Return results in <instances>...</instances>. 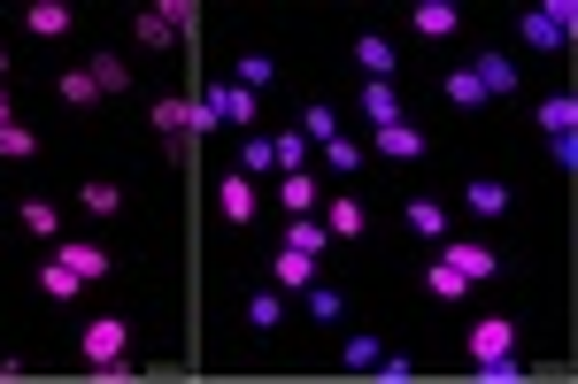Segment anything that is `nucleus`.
I'll return each mask as SVG.
<instances>
[{
    "instance_id": "obj_9",
    "label": "nucleus",
    "mask_w": 578,
    "mask_h": 384,
    "mask_svg": "<svg viewBox=\"0 0 578 384\" xmlns=\"http://www.w3.org/2000/svg\"><path fill=\"white\" fill-rule=\"evenodd\" d=\"M370 146H378L386 162H417V154H425V131L401 116V124H378V131H370Z\"/></svg>"
},
{
    "instance_id": "obj_28",
    "label": "nucleus",
    "mask_w": 578,
    "mask_h": 384,
    "mask_svg": "<svg viewBox=\"0 0 578 384\" xmlns=\"http://www.w3.org/2000/svg\"><path fill=\"white\" fill-rule=\"evenodd\" d=\"M440 92H448V108H478V101H486V85H478L470 69H448V77H440Z\"/></svg>"
},
{
    "instance_id": "obj_8",
    "label": "nucleus",
    "mask_w": 578,
    "mask_h": 384,
    "mask_svg": "<svg viewBox=\"0 0 578 384\" xmlns=\"http://www.w3.org/2000/svg\"><path fill=\"white\" fill-rule=\"evenodd\" d=\"M70 24H77L70 0H32V9H24V31L32 39H70Z\"/></svg>"
},
{
    "instance_id": "obj_27",
    "label": "nucleus",
    "mask_w": 578,
    "mask_h": 384,
    "mask_svg": "<svg viewBox=\"0 0 578 384\" xmlns=\"http://www.w3.org/2000/svg\"><path fill=\"white\" fill-rule=\"evenodd\" d=\"M86 77L101 85V101H109V92H124V85H131V69H124V54H93V62H86Z\"/></svg>"
},
{
    "instance_id": "obj_1",
    "label": "nucleus",
    "mask_w": 578,
    "mask_h": 384,
    "mask_svg": "<svg viewBox=\"0 0 578 384\" xmlns=\"http://www.w3.org/2000/svg\"><path fill=\"white\" fill-rule=\"evenodd\" d=\"M77 361L93 376H131V323L124 316H93L86 338H77Z\"/></svg>"
},
{
    "instance_id": "obj_11",
    "label": "nucleus",
    "mask_w": 578,
    "mask_h": 384,
    "mask_svg": "<svg viewBox=\"0 0 578 384\" xmlns=\"http://www.w3.org/2000/svg\"><path fill=\"white\" fill-rule=\"evenodd\" d=\"M271 284H278V293H309V284H316V254L278 246V254H271Z\"/></svg>"
},
{
    "instance_id": "obj_43",
    "label": "nucleus",
    "mask_w": 578,
    "mask_h": 384,
    "mask_svg": "<svg viewBox=\"0 0 578 384\" xmlns=\"http://www.w3.org/2000/svg\"><path fill=\"white\" fill-rule=\"evenodd\" d=\"M0 85H9V47H0Z\"/></svg>"
},
{
    "instance_id": "obj_12",
    "label": "nucleus",
    "mask_w": 578,
    "mask_h": 384,
    "mask_svg": "<svg viewBox=\"0 0 578 384\" xmlns=\"http://www.w3.org/2000/svg\"><path fill=\"white\" fill-rule=\"evenodd\" d=\"M455 24H463L455 0H417V9H409V31H417V39H448Z\"/></svg>"
},
{
    "instance_id": "obj_20",
    "label": "nucleus",
    "mask_w": 578,
    "mask_h": 384,
    "mask_svg": "<svg viewBox=\"0 0 578 384\" xmlns=\"http://www.w3.org/2000/svg\"><path fill=\"white\" fill-rule=\"evenodd\" d=\"M278 246H293V254H316V261H324V254H332V231H324V223H316V216H293V223H286V239H278Z\"/></svg>"
},
{
    "instance_id": "obj_7",
    "label": "nucleus",
    "mask_w": 578,
    "mask_h": 384,
    "mask_svg": "<svg viewBox=\"0 0 578 384\" xmlns=\"http://www.w3.org/2000/svg\"><path fill=\"white\" fill-rule=\"evenodd\" d=\"M316 223L332 239H363V201H348V192H324L316 201Z\"/></svg>"
},
{
    "instance_id": "obj_42",
    "label": "nucleus",
    "mask_w": 578,
    "mask_h": 384,
    "mask_svg": "<svg viewBox=\"0 0 578 384\" xmlns=\"http://www.w3.org/2000/svg\"><path fill=\"white\" fill-rule=\"evenodd\" d=\"M0 124H16V101H9V85H0Z\"/></svg>"
},
{
    "instance_id": "obj_14",
    "label": "nucleus",
    "mask_w": 578,
    "mask_h": 384,
    "mask_svg": "<svg viewBox=\"0 0 578 384\" xmlns=\"http://www.w3.org/2000/svg\"><path fill=\"white\" fill-rule=\"evenodd\" d=\"M77 208H86V216H124V184L116 177H86V184H77Z\"/></svg>"
},
{
    "instance_id": "obj_3",
    "label": "nucleus",
    "mask_w": 578,
    "mask_h": 384,
    "mask_svg": "<svg viewBox=\"0 0 578 384\" xmlns=\"http://www.w3.org/2000/svg\"><path fill=\"white\" fill-rule=\"evenodd\" d=\"M440 261H448L455 277H470V284H493V277H502V254L478 246V239H440Z\"/></svg>"
},
{
    "instance_id": "obj_29",
    "label": "nucleus",
    "mask_w": 578,
    "mask_h": 384,
    "mask_svg": "<svg viewBox=\"0 0 578 384\" xmlns=\"http://www.w3.org/2000/svg\"><path fill=\"white\" fill-rule=\"evenodd\" d=\"M309 323H348V300L332 284H309Z\"/></svg>"
},
{
    "instance_id": "obj_33",
    "label": "nucleus",
    "mask_w": 578,
    "mask_h": 384,
    "mask_svg": "<svg viewBox=\"0 0 578 384\" xmlns=\"http://www.w3.org/2000/svg\"><path fill=\"white\" fill-rule=\"evenodd\" d=\"M324 169H332V177H355V169H363V146H355V139H324Z\"/></svg>"
},
{
    "instance_id": "obj_4",
    "label": "nucleus",
    "mask_w": 578,
    "mask_h": 384,
    "mask_svg": "<svg viewBox=\"0 0 578 384\" xmlns=\"http://www.w3.org/2000/svg\"><path fill=\"white\" fill-rule=\"evenodd\" d=\"M216 208H224V223H255L263 216V192H255V177H216Z\"/></svg>"
},
{
    "instance_id": "obj_40",
    "label": "nucleus",
    "mask_w": 578,
    "mask_h": 384,
    "mask_svg": "<svg viewBox=\"0 0 578 384\" xmlns=\"http://www.w3.org/2000/svg\"><path fill=\"white\" fill-rule=\"evenodd\" d=\"M271 169V139H247V154H239V177H263Z\"/></svg>"
},
{
    "instance_id": "obj_31",
    "label": "nucleus",
    "mask_w": 578,
    "mask_h": 384,
    "mask_svg": "<svg viewBox=\"0 0 578 384\" xmlns=\"http://www.w3.org/2000/svg\"><path fill=\"white\" fill-rule=\"evenodd\" d=\"M231 69H239V77H231V85H247V92H263V85H271V77H278V62H271V54H239V62H231Z\"/></svg>"
},
{
    "instance_id": "obj_10",
    "label": "nucleus",
    "mask_w": 578,
    "mask_h": 384,
    "mask_svg": "<svg viewBox=\"0 0 578 384\" xmlns=\"http://www.w3.org/2000/svg\"><path fill=\"white\" fill-rule=\"evenodd\" d=\"M54 261H70V269H77V277H86V284H101V277L116 269L101 239H62V254H54Z\"/></svg>"
},
{
    "instance_id": "obj_30",
    "label": "nucleus",
    "mask_w": 578,
    "mask_h": 384,
    "mask_svg": "<svg viewBox=\"0 0 578 384\" xmlns=\"http://www.w3.org/2000/svg\"><path fill=\"white\" fill-rule=\"evenodd\" d=\"M301 162H309V139H301V131H278V139H271V169L286 177V169H301Z\"/></svg>"
},
{
    "instance_id": "obj_38",
    "label": "nucleus",
    "mask_w": 578,
    "mask_h": 384,
    "mask_svg": "<svg viewBox=\"0 0 578 384\" xmlns=\"http://www.w3.org/2000/svg\"><path fill=\"white\" fill-rule=\"evenodd\" d=\"M378 354H386V346H378V338H370V331H355V338H348V346H340V369H370V361H378Z\"/></svg>"
},
{
    "instance_id": "obj_39",
    "label": "nucleus",
    "mask_w": 578,
    "mask_h": 384,
    "mask_svg": "<svg viewBox=\"0 0 578 384\" xmlns=\"http://www.w3.org/2000/svg\"><path fill=\"white\" fill-rule=\"evenodd\" d=\"M370 376H378V384H409V376H417V361H409V354H378Z\"/></svg>"
},
{
    "instance_id": "obj_6",
    "label": "nucleus",
    "mask_w": 578,
    "mask_h": 384,
    "mask_svg": "<svg viewBox=\"0 0 578 384\" xmlns=\"http://www.w3.org/2000/svg\"><path fill=\"white\" fill-rule=\"evenodd\" d=\"M201 101H209L231 131H255V92H247V85H231V77H224V85H209V92H201Z\"/></svg>"
},
{
    "instance_id": "obj_37",
    "label": "nucleus",
    "mask_w": 578,
    "mask_h": 384,
    "mask_svg": "<svg viewBox=\"0 0 578 384\" xmlns=\"http://www.w3.org/2000/svg\"><path fill=\"white\" fill-rule=\"evenodd\" d=\"M578 124V101H570V92H548V101H540V131H570Z\"/></svg>"
},
{
    "instance_id": "obj_15",
    "label": "nucleus",
    "mask_w": 578,
    "mask_h": 384,
    "mask_svg": "<svg viewBox=\"0 0 578 384\" xmlns=\"http://www.w3.org/2000/svg\"><path fill=\"white\" fill-rule=\"evenodd\" d=\"M278 201H286V216H316V201H324V184H316L309 169H286V177H278Z\"/></svg>"
},
{
    "instance_id": "obj_13",
    "label": "nucleus",
    "mask_w": 578,
    "mask_h": 384,
    "mask_svg": "<svg viewBox=\"0 0 578 384\" xmlns=\"http://www.w3.org/2000/svg\"><path fill=\"white\" fill-rule=\"evenodd\" d=\"M470 77L486 85V101H493V92H517V85H525V69H517L510 54H493V47H486V54L470 62Z\"/></svg>"
},
{
    "instance_id": "obj_34",
    "label": "nucleus",
    "mask_w": 578,
    "mask_h": 384,
    "mask_svg": "<svg viewBox=\"0 0 578 384\" xmlns=\"http://www.w3.org/2000/svg\"><path fill=\"white\" fill-rule=\"evenodd\" d=\"M247 323H255V331H278V323H286V300H278V293H247Z\"/></svg>"
},
{
    "instance_id": "obj_5",
    "label": "nucleus",
    "mask_w": 578,
    "mask_h": 384,
    "mask_svg": "<svg viewBox=\"0 0 578 384\" xmlns=\"http://www.w3.org/2000/svg\"><path fill=\"white\" fill-rule=\"evenodd\" d=\"M463 354H470V361H486V354H517V323H510V316H478V323L463 331Z\"/></svg>"
},
{
    "instance_id": "obj_32",
    "label": "nucleus",
    "mask_w": 578,
    "mask_h": 384,
    "mask_svg": "<svg viewBox=\"0 0 578 384\" xmlns=\"http://www.w3.org/2000/svg\"><path fill=\"white\" fill-rule=\"evenodd\" d=\"M301 139H316V146H324V139H340V116L324 108V101H309V108H301Z\"/></svg>"
},
{
    "instance_id": "obj_41",
    "label": "nucleus",
    "mask_w": 578,
    "mask_h": 384,
    "mask_svg": "<svg viewBox=\"0 0 578 384\" xmlns=\"http://www.w3.org/2000/svg\"><path fill=\"white\" fill-rule=\"evenodd\" d=\"M548 154H555V169H578V139L570 131H548Z\"/></svg>"
},
{
    "instance_id": "obj_24",
    "label": "nucleus",
    "mask_w": 578,
    "mask_h": 384,
    "mask_svg": "<svg viewBox=\"0 0 578 384\" xmlns=\"http://www.w3.org/2000/svg\"><path fill=\"white\" fill-rule=\"evenodd\" d=\"M16 223H24L32 239H62V208H54V201H24V208H16Z\"/></svg>"
},
{
    "instance_id": "obj_22",
    "label": "nucleus",
    "mask_w": 578,
    "mask_h": 384,
    "mask_svg": "<svg viewBox=\"0 0 578 384\" xmlns=\"http://www.w3.org/2000/svg\"><path fill=\"white\" fill-rule=\"evenodd\" d=\"M425 293H432V300H470V277H455V269L432 254V261H425Z\"/></svg>"
},
{
    "instance_id": "obj_26",
    "label": "nucleus",
    "mask_w": 578,
    "mask_h": 384,
    "mask_svg": "<svg viewBox=\"0 0 578 384\" xmlns=\"http://www.w3.org/2000/svg\"><path fill=\"white\" fill-rule=\"evenodd\" d=\"M54 92H62V108H93V101H101V85H93L86 69H62V77H54Z\"/></svg>"
},
{
    "instance_id": "obj_35",
    "label": "nucleus",
    "mask_w": 578,
    "mask_h": 384,
    "mask_svg": "<svg viewBox=\"0 0 578 384\" xmlns=\"http://www.w3.org/2000/svg\"><path fill=\"white\" fill-rule=\"evenodd\" d=\"M478 376H486V384H525L532 369H525L517 354H486V361H478Z\"/></svg>"
},
{
    "instance_id": "obj_36",
    "label": "nucleus",
    "mask_w": 578,
    "mask_h": 384,
    "mask_svg": "<svg viewBox=\"0 0 578 384\" xmlns=\"http://www.w3.org/2000/svg\"><path fill=\"white\" fill-rule=\"evenodd\" d=\"M0 154H9V162H32V154H39V131H24V116L0 124Z\"/></svg>"
},
{
    "instance_id": "obj_25",
    "label": "nucleus",
    "mask_w": 578,
    "mask_h": 384,
    "mask_svg": "<svg viewBox=\"0 0 578 384\" xmlns=\"http://www.w3.org/2000/svg\"><path fill=\"white\" fill-rule=\"evenodd\" d=\"M131 39H139L147 54H171V47H178V31H171V24H162L154 9H139V24H131Z\"/></svg>"
},
{
    "instance_id": "obj_18",
    "label": "nucleus",
    "mask_w": 578,
    "mask_h": 384,
    "mask_svg": "<svg viewBox=\"0 0 578 384\" xmlns=\"http://www.w3.org/2000/svg\"><path fill=\"white\" fill-rule=\"evenodd\" d=\"M355 69H363L370 85H386V69H393V39H386V31H363V39H355Z\"/></svg>"
},
{
    "instance_id": "obj_23",
    "label": "nucleus",
    "mask_w": 578,
    "mask_h": 384,
    "mask_svg": "<svg viewBox=\"0 0 578 384\" xmlns=\"http://www.w3.org/2000/svg\"><path fill=\"white\" fill-rule=\"evenodd\" d=\"M363 116H370V131H378V124H401V92L363 77Z\"/></svg>"
},
{
    "instance_id": "obj_16",
    "label": "nucleus",
    "mask_w": 578,
    "mask_h": 384,
    "mask_svg": "<svg viewBox=\"0 0 578 384\" xmlns=\"http://www.w3.org/2000/svg\"><path fill=\"white\" fill-rule=\"evenodd\" d=\"M463 208H470V216H510V184H502V177H470V184H463Z\"/></svg>"
},
{
    "instance_id": "obj_19",
    "label": "nucleus",
    "mask_w": 578,
    "mask_h": 384,
    "mask_svg": "<svg viewBox=\"0 0 578 384\" xmlns=\"http://www.w3.org/2000/svg\"><path fill=\"white\" fill-rule=\"evenodd\" d=\"M401 223L417 231L425 246H440V239H448V208H440V201H409V208H401Z\"/></svg>"
},
{
    "instance_id": "obj_17",
    "label": "nucleus",
    "mask_w": 578,
    "mask_h": 384,
    "mask_svg": "<svg viewBox=\"0 0 578 384\" xmlns=\"http://www.w3.org/2000/svg\"><path fill=\"white\" fill-rule=\"evenodd\" d=\"M517 47H532V54H555V47H563L555 16H548V9H525V16H517Z\"/></svg>"
},
{
    "instance_id": "obj_2",
    "label": "nucleus",
    "mask_w": 578,
    "mask_h": 384,
    "mask_svg": "<svg viewBox=\"0 0 578 384\" xmlns=\"http://www.w3.org/2000/svg\"><path fill=\"white\" fill-rule=\"evenodd\" d=\"M147 124L162 131V154H171V162H186V139H193V108L178 101V92H154V101H147Z\"/></svg>"
},
{
    "instance_id": "obj_21",
    "label": "nucleus",
    "mask_w": 578,
    "mask_h": 384,
    "mask_svg": "<svg viewBox=\"0 0 578 384\" xmlns=\"http://www.w3.org/2000/svg\"><path fill=\"white\" fill-rule=\"evenodd\" d=\"M39 293L47 300H77V293H86V277H77L70 261H39Z\"/></svg>"
}]
</instances>
